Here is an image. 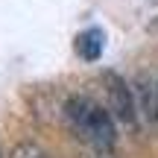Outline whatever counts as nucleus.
<instances>
[{
    "label": "nucleus",
    "mask_w": 158,
    "mask_h": 158,
    "mask_svg": "<svg viewBox=\"0 0 158 158\" xmlns=\"http://www.w3.org/2000/svg\"><path fill=\"white\" fill-rule=\"evenodd\" d=\"M64 117H68L73 135L82 143H88L94 152L106 155L117 143V129H114V114L108 106L91 100V97H70L64 106Z\"/></svg>",
    "instance_id": "obj_1"
},
{
    "label": "nucleus",
    "mask_w": 158,
    "mask_h": 158,
    "mask_svg": "<svg viewBox=\"0 0 158 158\" xmlns=\"http://www.w3.org/2000/svg\"><path fill=\"white\" fill-rule=\"evenodd\" d=\"M102 85H106V97H108V111L114 114L117 123H123L126 129L135 132L138 129V100H135V91H129L123 76L117 73H102Z\"/></svg>",
    "instance_id": "obj_2"
},
{
    "label": "nucleus",
    "mask_w": 158,
    "mask_h": 158,
    "mask_svg": "<svg viewBox=\"0 0 158 158\" xmlns=\"http://www.w3.org/2000/svg\"><path fill=\"white\" fill-rule=\"evenodd\" d=\"M135 100H138V114L149 129L158 132V76H141L135 85Z\"/></svg>",
    "instance_id": "obj_3"
},
{
    "label": "nucleus",
    "mask_w": 158,
    "mask_h": 158,
    "mask_svg": "<svg viewBox=\"0 0 158 158\" xmlns=\"http://www.w3.org/2000/svg\"><path fill=\"white\" fill-rule=\"evenodd\" d=\"M102 50H106V32L100 27H88L76 35V56H82L85 62H97Z\"/></svg>",
    "instance_id": "obj_4"
},
{
    "label": "nucleus",
    "mask_w": 158,
    "mask_h": 158,
    "mask_svg": "<svg viewBox=\"0 0 158 158\" xmlns=\"http://www.w3.org/2000/svg\"><path fill=\"white\" fill-rule=\"evenodd\" d=\"M9 158H47V152L38 147V143H18Z\"/></svg>",
    "instance_id": "obj_5"
},
{
    "label": "nucleus",
    "mask_w": 158,
    "mask_h": 158,
    "mask_svg": "<svg viewBox=\"0 0 158 158\" xmlns=\"http://www.w3.org/2000/svg\"><path fill=\"white\" fill-rule=\"evenodd\" d=\"M0 158H6V155H3V147H0Z\"/></svg>",
    "instance_id": "obj_6"
}]
</instances>
